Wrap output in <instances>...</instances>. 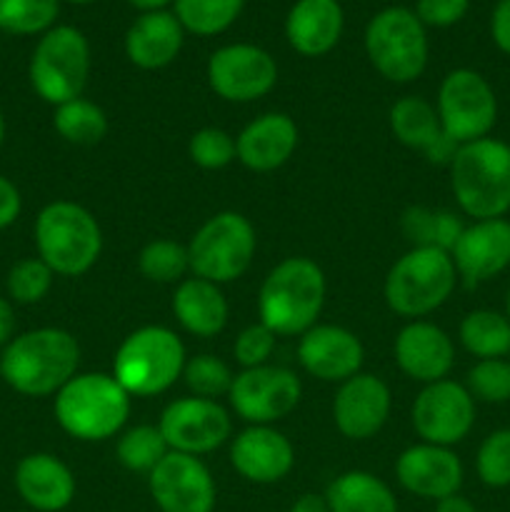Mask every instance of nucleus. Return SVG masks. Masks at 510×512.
I'll return each mask as SVG.
<instances>
[{"label":"nucleus","mask_w":510,"mask_h":512,"mask_svg":"<svg viewBox=\"0 0 510 512\" xmlns=\"http://www.w3.org/2000/svg\"><path fill=\"white\" fill-rule=\"evenodd\" d=\"M90 75V43L73 25H53L30 55V85L50 105L83 95Z\"/></svg>","instance_id":"1a4fd4ad"},{"label":"nucleus","mask_w":510,"mask_h":512,"mask_svg":"<svg viewBox=\"0 0 510 512\" xmlns=\"http://www.w3.org/2000/svg\"><path fill=\"white\" fill-rule=\"evenodd\" d=\"M185 345L163 325H145L120 343L113 358V378L130 398L160 395L183 378Z\"/></svg>","instance_id":"423d86ee"},{"label":"nucleus","mask_w":510,"mask_h":512,"mask_svg":"<svg viewBox=\"0 0 510 512\" xmlns=\"http://www.w3.org/2000/svg\"><path fill=\"white\" fill-rule=\"evenodd\" d=\"M188 155L198 168L220 170L238 158L233 135L220 128H203L193 133L188 143Z\"/></svg>","instance_id":"a19ab883"},{"label":"nucleus","mask_w":510,"mask_h":512,"mask_svg":"<svg viewBox=\"0 0 510 512\" xmlns=\"http://www.w3.org/2000/svg\"><path fill=\"white\" fill-rule=\"evenodd\" d=\"M3 140H5V118L3 113H0V145H3Z\"/></svg>","instance_id":"603ef678"},{"label":"nucleus","mask_w":510,"mask_h":512,"mask_svg":"<svg viewBox=\"0 0 510 512\" xmlns=\"http://www.w3.org/2000/svg\"><path fill=\"white\" fill-rule=\"evenodd\" d=\"M460 343L478 360L508 358L510 320L498 310H473L460 323Z\"/></svg>","instance_id":"c756f323"},{"label":"nucleus","mask_w":510,"mask_h":512,"mask_svg":"<svg viewBox=\"0 0 510 512\" xmlns=\"http://www.w3.org/2000/svg\"><path fill=\"white\" fill-rule=\"evenodd\" d=\"M508 358H510V353H508Z\"/></svg>","instance_id":"6e6d98bb"},{"label":"nucleus","mask_w":510,"mask_h":512,"mask_svg":"<svg viewBox=\"0 0 510 512\" xmlns=\"http://www.w3.org/2000/svg\"><path fill=\"white\" fill-rule=\"evenodd\" d=\"M208 85L228 103H253L278 83V63L253 43L223 45L208 58Z\"/></svg>","instance_id":"f8f14e48"},{"label":"nucleus","mask_w":510,"mask_h":512,"mask_svg":"<svg viewBox=\"0 0 510 512\" xmlns=\"http://www.w3.org/2000/svg\"><path fill=\"white\" fill-rule=\"evenodd\" d=\"M80 363V345L68 330L38 328L18 335L0 355V378L20 395H55Z\"/></svg>","instance_id":"f257e3e1"},{"label":"nucleus","mask_w":510,"mask_h":512,"mask_svg":"<svg viewBox=\"0 0 510 512\" xmlns=\"http://www.w3.org/2000/svg\"><path fill=\"white\" fill-rule=\"evenodd\" d=\"M465 388L473 395V400L480 403L500 405L510 400V360L493 358V360H478L473 368L468 370V380Z\"/></svg>","instance_id":"4c0bfd02"},{"label":"nucleus","mask_w":510,"mask_h":512,"mask_svg":"<svg viewBox=\"0 0 510 512\" xmlns=\"http://www.w3.org/2000/svg\"><path fill=\"white\" fill-rule=\"evenodd\" d=\"M390 130H393L395 140L403 143L405 148L423 150V153L443 133L438 110L425 98H418V95H405L398 103H393V108H390Z\"/></svg>","instance_id":"c85d7f7f"},{"label":"nucleus","mask_w":510,"mask_h":512,"mask_svg":"<svg viewBox=\"0 0 510 512\" xmlns=\"http://www.w3.org/2000/svg\"><path fill=\"white\" fill-rule=\"evenodd\" d=\"M15 490L38 512H60L75 498V478L68 465L50 453L25 455L15 468Z\"/></svg>","instance_id":"393cba45"},{"label":"nucleus","mask_w":510,"mask_h":512,"mask_svg":"<svg viewBox=\"0 0 510 512\" xmlns=\"http://www.w3.org/2000/svg\"><path fill=\"white\" fill-rule=\"evenodd\" d=\"M138 268L150 283H180L190 270L188 245L175 240H150L138 255Z\"/></svg>","instance_id":"c9c22d12"},{"label":"nucleus","mask_w":510,"mask_h":512,"mask_svg":"<svg viewBox=\"0 0 510 512\" xmlns=\"http://www.w3.org/2000/svg\"><path fill=\"white\" fill-rule=\"evenodd\" d=\"M170 450L185 455H205L230 438V415L218 400L178 398L163 410L158 423Z\"/></svg>","instance_id":"2eb2a0df"},{"label":"nucleus","mask_w":510,"mask_h":512,"mask_svg":"<svg viewBox=\"0 0 510 512\" xmlns=\"http://www.w3.org/2000/svg\"><path fill=\"white\" fill-rule=\"evenodd\" d=\"M458 278L465 285H478L510 268V220H475L465 225L458 243L450 250Z\"/></svg>","instance_id":"a211bd4d"},{"label":"nucleus","mask_w":510,"mask_h":512,"mask_svg":"<svg viewBox=\"0 0 510 512\" xmlns=\"http://www.w3.org/2000/svg\"><path fill=\"white\" fill-rule=\"evenodd\" d=\"M298 148V125L285 113H265L245 125L235 138L238 160L255 173H270L290 160Z\"/></svg>","instance_id":"5701e85b"},{"label":"nucleus","mask_w":510,"mask_h":512,"mask_svg":"<svg viewBox=\"0 0 510 512\" xmlns=\"http://www.w3.org/2000/svg\"><path fill=\"white\" fill-rule=\"evenodd\" d=\"M300 395L303 385L293 370L260 365L235 375L228 400L245 423L273 425L298 408Z\"/></svg>","instance_id":"ddd939ff"},{"label":"nucleus","mask_w":510,"mask_h":512,"mask_svg":"<svg viewBox=\"0 0 510 512\" xmlns=\"http://www.w3.org/2000/svg\"><path fill=\"white\" fill-rule=\"evenodd\" d=\"M390 388L370 373H358L340 383L333 400L335 428L350 440H368L390 415Z\"/></svg>","instance_id":"6ab92c4d"},{"label":"nucleus","mask_w":510,"mask_h":512,"mask_svg":"<svg viewBox=\"0 0 510 512\" xmlns=\"http://www.w3.org/2000/svg\"><path fill=\"white\" fill-rule=\"evenodd\" d=\"M185 30L175 13H140L125 33V55L140 70L168 68L183 50Z\"/></svg>","instance_id":"a878e982"},{"label":"nucleus","mask_w":510,"mask_h":512,"mask_svg":"<svg viewBox=\"0 0 510 512\" xmlns=\"http://www.w3.org/2000/svg\"><path fill=\"white\" fill-rule=\"evenodd\" d=\"M325 303V275L310 258H285L260 285L258 315L275 335H303Z\"/></svg>","instance_id":"7ed1b4c3"},{"label":"nucleus","mask_w":510,"mask_h":512,"mask_svg":"<svg viewBox=\"0 0 510 512\" xmlns=\"http://www.w3.org/2000/svg\"><path fill=\"white\" fill-rule=\"evenodd\" d=\"M175 18L185 33L213 38L225 33L245 8V0H175Z\"/></svg>","instance_id":"2f4dec72"},{"label":"nucleus","mask_w":510,"mask_h":512,"mask_svg":"<svg viewBox=\"0 0 510 512\" xmlns=\"http://www.w3.org/2000/svg\"><path fill=\"white\" fill-rule=\"evenodd\" d=\"M53 125L63 140L73 145H98L108 133V115L93 100H85L83 95L68 100L63 105H55Z\"/></svg>","instance_id":"473e14b6"},{"label":"nucleus","mask_w":510,"mask_h":512,"mask_svg":"<svg viewBox=\"0 0 510 512\" xmlns=\"http://www.w3.org/2000/svg\"><path fill=\"white\" fill-rule=\"evenodd\" d=\"M470 8V0H418L415 15L425 28H450L460 23Z\"/></svg>","instance_id":"37998d69"},{"label":"nucleus","mask_w":510,"mask_h":512,"mask_svg":"<svg viewBox=\"0 0 510 512\" xmlns=\"http://www.w3.org/2000/svg\"><path fill=\"white\" fill-rule=\"evenodd\" d=\"M233 378L235 375L230 373L228 365L215 355H195L185 360L183 380L195 398L215 400L220 395H228Z\"/></svg>","instance_id":"e433bc0d"},{"label":"nucleus","mask_w":510,"mask_h":512,"mask_svg":"<svg viewBox=\"0 0 510 512\" xmlns=\"http://www.w3.org/2000/svg\"><path fill=\"white\" fill-rule=\"evenodd\" d=\"M60 0H0V30L13 35H43L55 25Z\"/></svg>","instance_id":"f704fd0d"},{"label":"nucleus","mask_w":510,"mask_h":512,"mask_svg":"<svg viewBox=\"0 0 510 512\" xmlns=\"http://www.w3.org/2000/svg\"><path fill=\"white\" fill-rule=\"evenodd\" d=\"M15 333V313L10 300L0 298V345H8Z\"/></svg>","instance_id":"de8ad7c7"},{"label":"nucleus","mask_w":510,"mask_h":512,"mask_svg":"<svg viewBox=\"0 0 510 512\" xmlns=\"http://www.w3.org/2000/svg\"><path fill=\"white\" fill-rule=\"evenodd\" d=\"M363 343L340 325H313L300 335L298 360L313 378L323 383H345L363 368Z\"/></svg>","instance_id":"f3484780"},{"label":"nucleus","mask_w":510,"mask_h":512,"mask_svg":"<svg viewBox=\"0 0 510 512\" xmlns=\"http://www.w3.org/2000/svg\"><path fill=\"white\" fill-rule=\"evenodd\" d=\"M365 55L390 83H413L428 65V33L415 10L388 5L365 25Z\"/></svg>","instance_id":"6e6552de"},{"label":"nucleus","mask_w":510,"mask_h":512,"mask_svg":"<svg viewBox=\"0 0 510 512\" xmlns=\"http://www.w3.org/2000/svg\"><path fill=\"white\" fill-rule=\"evenodd\" d=\"M288 512H330L328 500L325 495H315V493H305L290 505Z\"/></svg>","instance_id":"09e8293b"},{"label":"nucleus","mask_w":510,"mask_h":512,"mask_svg":"<svg viewBox=\"0 0 510 512\" xmlns=\"http://www.w3.org/2000/svg\"><path fill=\"white\" fill-rule=\"evenodd\" d=\"M345 28L343 5L338 0H295L285 18V38L305 58L328 55L340 43Z\"/></svg>","instance_id":"b1692460"},{"label":"nucleus","mask_w":510,"mask_h":512,"mask_svg":"<svg viewBox=\"0 0 510 512\" xmlns=\"http://www.w3.org/2000/svg\"><path fill=\"white\" fill-rule=\"evenodd\" d=\"M475 470L480 483L488 488H508L510 485V428L493 430L480 443L475 455Z\"/></svg>","instance_id":"58836bf2"},{"label":"nucleus","mask_w":510,"mask_h":512,"mask_svg":"<svg viewBox=\"0 0 510 512\" xmlns=\"http://www.w3.org/2000/svg\"><path fill=\"white\" fill-rule=\"evenodd\" d=\"M275 338H278V335H275L268 325H248V328L235 338L233 345V355L235 360H238V365H243V370L268 365L270 355H273L275 350Z\"/></svg>","instance_id":"79ce46f5"},{"label":"nucleus","mask_w":510,"mask_h":512,"mask_svg":"<svg viewBox=\"0 0 510 512\" xmlns=\"http://www.w3.org/2000/svg\"><path fill=\"white\" fill-rule=\"evenodd\" d=\"M505 318L510 320V288H508V298H505Z\"/></svg>","instance_id":"864d4df0"},{"label":"nucleus","mask_w":510,"mask_h":512,"mask_svg":"<svg viewBox=\"0 0 510 512\" xmlns=\"http://www.w3.org/2000/svg\"><path fill=\"white\" fill-rule=\"evenodd\" d=\"M168 453V443L155 425H135L128 433L120 435L118 448H115L120 465L133 473H150Z\"/></svg>","instance_id":"72a5a7b5"},{"label":"nucleus","mask_w":510,"mask_h":512,"mask_svg":"<svg viewBox=\"0 0 510 512\" xmlns=\"http://www.w3.org/2000/svg\"><path fill=\"white\" fill-rule=\"evenodd\" d=\"M490 35L498 50L510 55V0H498L490 15Z\"/></svg>","instance_id":"c03bdc74"},{"label":"nucleus","mask_w":510,"mask_h":512,"mask_svg":"<svg viewBox=\"0 0 510 512\" xmlns=\"http://www.w3.org/2000/svg\"><path fill=\"white\" fill-rule=\"evenodd\" d=\"M458 283L450 253L438 248H410L395 260L385 278V303L403 318H425L453 295Z\"/></svg>","instance_id":"0eeeda50"},{"label":"nucleus","mask_w":510,"mask_h":512,"mask_svg":"<svg viewBox=\"0 0 510 512\" xmlns=\"http://www.w3.org/2000/svg\"><path fill=\"white\" fill-rule=\"evenodd\" d=\"M173 313L188 333L213 338L228 323V300L220 285L203 278L180 280L173 295Z\"/></svg>","instance_id":"bb28decb"},{"label":"nucleus","mask_w":510,"mask_h":512,"mask_svg":"<svg viewBox=\"0 0 510 512\" xmlns=\"http://www.w3.org/2000/svg\"><path fill=\"white\" fill-rule=\"evenodd\" d=\"M230 463L240 478L255 485H273L293 470L295 450L290 440L270 425H250L233 440Z\"/></svg>","instance_id":"412c9836"},{"label":"nucleus","mask_w":510,"mask_h":512,"mask_svg":"<svg viewBox=\"0 0 510 512\" xmlns=\"http://www.w3.org/2000/svg\"><path fill=\"white\" fill-rule=\"evenodd\" d=\"M395 363L418 383H438L455 365V345L443 328L413 320L395 338Z\"/></svg>","instance_id":"4be33fe9"},{"label":"nucleus","mask_w":510,"mask_h":512,"mask_svg":"<svg viewBox=\"0 0 510 512\" xmlns=\"http://www.w3.org/2000/svg\"><path fill=\"white\" fill-rule=\"evenodd\" d=\"M33 235L38 258L65 278L88 273L103 250V233L95 215L70 200L45 205L35 218Z\"/></svg>","instance_id":"39448f33"},{"label":"nucleus","mask_w":510,"mask_h":512,"mask_svg":"<svg viewBox=\"0 0 510 512\" xmlns=\"http://www.w3.org/2000/svg\"><path fill=\"white\" fill-rule=\"evenodd\" d=\"M330 512H398L393 490L365 470L338 475L325 490Z\"/></svg>","instance_id":"cd10ccee"},{"label":"nucleus","mask_w":510,"mask_h":512,"mask_svg":"<svg viewBox=\"0 0 510 512\" xmlns=\"http://www.w3.org/2000/svg\"><path fill=\"white\" fill-rule=\"evenodd\" d=\"M53 275V270L40 258H23L10 268L5 288H8V295L15 303L33 305L40 303L50 293Z\"/></svg>","instance_id":"ea45409f"},{"label":"nucleus","mask_w":510,"mask_h":512,"mask_svg":"<svg viewBox=\"0 0 510 512\" xmlns=\"http://www.w3.org/2000/svg\"><path fill=\"white\" fill-rule=\"evenodd\" d=\"M463 230V220L448 210L413 205L403 213V233L413 243V248H438L450 253Z\"/></svg>","instance_id":"7c9ffc66"},{"label":"nucleus","mask_w":510,"mask_h":512,"mask_svg":"<svg viewBox=\"0 0 510 512\" xmlns=\"http://www.w3.org/2000/svg\"><path fill=\"white\" fill-rule=\"evenodd\" d=\"M458 148L460 145L455 143V140H450L448 135L440 133V138L435 140L428 150H425V158H428L433 165H450L453 163L455 153H458Z\"/></svg>","instance_id":"49530a36"},{"label":"nucleus","mask_w":510,"mask_h":512,"mask_svg":"<svg viewBox=\"0 0 510 512\" xmlns=\"http://www.w3.org/2000/svg\"><path fill=\"white\" fill-rule=\"evenodd\" d=\"M475 425V400L455 380H438L420 390L413 403V428L423 443L450 448L468 438Z\"/></svg>","instance_id":"4468645a"},{"label":"nucleus","mask_w":510,"mask_h":512,"mask_svg":"<svg viewBox=\"0 0 510 512\" xmlns=\"http://www.w3.org/2000/svg\"><path fill=\"white\" fill-rule=\"evenodd\" d=\"M53 410L70 438L100 443L120 433L130 415V395L113 375L83 373L55 393Z\"/></svg>","instance_id":"20e7f679"},{"label":"nucleus","mask_w":510,"mask_h":512,"mask_svg":"<svg viewBox=\"0 0 510 512\" xmlns=\"http://www.w3.org/2000/svg\"><path fill=\"white\" fill-rule=\"evenodd\" d=\"M20 208H23V200H20L18 188L5 175H0V230L10 228L18 220Z\"/></svg>","instance_id":"a18cd8bd"},{"label":"nucleus","mask_w":510,"mask_h":512,"mask_svg":"<svg viewBox=\"0 0 510 512\" xmlns=\"http://www.w3.org/2000/svg\"><path fill=\"white\" fill-rule=\"evenodd\" d=\"M148 488L160 512H213L218 498L203 460L175 450L150 470Z\"/></svg>","instance_id":"dca6fc26"},{"label":"nucleus","mask_w":510,"mask_h":512,"mask_svg":"<svg viewBox=\"0 0 510 512\" xmlns=\"http://www.w3.org/2000/svg\"><path fill=\"white\" fill-rule=\"evenodd\" d=\"M255 228L245 215L223 210L205 220L188 243L190 270L195 278L210 280L215 285L233 283L253 263Z\"/></svg>","instance_id":"9d476101"},{"label":"nucleus","mask_w":510,"mask_h":512,"mask_svg":"<svg viewBox=\"0 0 510 512\" xmlns=\"http://www.w3.org/2000/svg\"><path fill=\"white\" fill-rule=\"evenodd\" d=\"M440 128L458 145L488 138L498 120L495 90L478 70L455 68L443 78L438 90Z\"/></svg>","instance_id":"9b49d317"},{"label":"nucleus","mask_w":510,"mask_h":512,"mask_svg":"<svg viewBox=\"0 0 510 512\" xmlns=\"http://www.w3.org/2000/svg\"><path fill=\"white\" fill-rule=\"evenodd\" d=\"M65 3H75V5H90V3H95V0H65Z\"/></svg>","instance_id":"5fc2aeb1"},{"label":"nucleus","mask_w":510,"mask_h":512,"mask_svg":"<svg viewBox=\"0 0 510 512\" xmlns=\"http://www.w3.org/2000/svg\"><path fill=\"white\" fill-rule=\"evenodd\" d=\"M435 512H478V510H475V505L470 503L468 498H463L460 493H455V495H448V498L438 500Z\"/></svg>","instance_id":"8fccbe9b"},{"label":"nucleus","mask_w":510,"mask_h":512,"mask_svg":"<svg viewBox=\"0 0 510 512\" xmlns=\"http://www.w3.org/2000/svg\"><path fill=\"white\" fill-rule=\"evenodd\" d=\"M450 168V188L473 220L505 218L510 210V145L480 138L460 145Z\"/></svg>","instance_id":"f03ea898"},{"label":"nucleus","mask_w":510,"mask_h":512,"mask_svg":"<svg viewBox=\"0 0 510 512\" xmlns=\"http://www.w3.org/2000/svg\"><path fill=\"white\" fill-rule=\"evenodd\" d=\"M175 0H128L130 8L138 13H158V10H168Z\"/></svg>","instance_id":"3c124183"},{"label":"nucleus","mask_w":510,"mask_h":512,"mask_svg":"<svg viewBox=\"0 0 510 512\" xmlns=\"http://www.w3.org/2000/svg\"><path fill=\"white\" fill-rule=\"evenodd\" d=\"M395 478L408 493L438 503L460 490L463 463L450 448L420 443L400 453L395 463Z\"/></svg>","instance_id":"aec40b11"}]
</instances>
